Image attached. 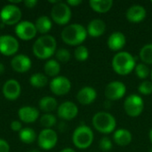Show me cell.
<instances>
[{"instance_id": "6da1fadb", "label": "cell", "mask_w": 152, "mask_h": 152, "mask_svg": "<svg viewBox=\"0 0 152 152\" xmlns=\"http://www.w3.org/2000/svg\"><path fill=\"white\" fill-rule=\"evenodd\" d=\"M86 28L78 23H73L65 27L61 31V39L69 45H81L87 37Z\"/></svg>"}, {"instance_id": "7a4b0ae2", "label": "cell", "mask_w": 152, "mask_h": 152, "mask_svg": "<svg viewBox=\"0 0 152 152\" xmlns=\"http://www.w3.org/2000/svg\"><path fill=\"white\" fill-rule=\"evenodd\" d=\"M135 66V59L133 54L128 52H118L112 59L113 70L120 76H126L130 74L134 69Z\"/></svg>"}, {"instance_id": "3957f363", "label": "cell", "mask_w": 152, "mask_h": 152, "mask_svg": "<svg viewBox=\"0 0 152 152\" xmlns=\"http://www.w3.org/2000/svg\"><path fill=\"white\" fill-rule=\"evenodd\" d=\"M93 126L98 132L108 134L112 133L117 126V120L113 115L106 111H99L92 118Z\"/></svg>"}, {"instance_id": "277c9868", "label": "cell", "mask_w": 152, "mask_h": 152, "mask_svg": "<svg viewBox=\"0 0 152 152\" xmlns=\"http://www.w3.org/2000/svg\"><path fill=\"white\" fill-rule=\"evenodd\" d=\"M73 144L80 150L89 148L94 142V132L86 125H80L77 126L72 134Z\"/></svg>"}, {"instance_id": "5b68a950", "label": "cell", "mask_w": 152, "mask_h": 152, "mask_svg": "<svg viewBox=\"0 0 152 152\" xmlns=\"http://www.w3.org/2000/svg\"><path fill=\"white\" fill-rule=\"evenodd\" d=\"M124 110L131 118L139 117L144 110V102L138 94H131L124 102Z\"/></svg>"}, {"instance_id": "8992f818", "label": "cell", "mask_w": 152, "mask_h": 152, "mask_svg": "<svg viewBox=\"0 0 152 152\" xmlns=\"http://www.w3.org/2000/svg\"><path fill=\"white\" fill-rule=\"evenodd\" d=\"M53 20L59 25H66L71 19V10L67 3L59 2L54 4L51 11Z\"/></svg>"}, {"instance_id": "52a82bcc", "label": "cell", "mask_w": 152, "mask_h": 152, "mask_svg": "<svg viewBox=\"0 0 152 152\" xmlns=\"http://www.w3.org/2000/svg\"><path fill=\"white\" fill-rule=\"evenodd\" d=\"M21 18L20 9L12 4L4 5L0 11V20L4 24L14 25L19 23Z\"/></svg>"}, {"instance_id": "ba28073f", "label": "cell", "mask_w": 152, "mask_h": 152, "mask_svg": "<svg viewBox=\"0 0 152 152\" xmlns=\"http://www.w3.org/2000/svg\"><path fill=\"white\" fill-rule=\"evenodd\" d=\"M38 145L41 149L45 151L52 150L55 147L58 142V135L56 132L51 128L49 129H43L38 135L37 138Z\"/></svg>"}, {"instance_id": "9c48e42d", "label": "cell", "mask_w": 152, "mask_h": 152, "mask_svg": "<svg viewBox=\"0 0 152 152\" xmlns=\"http://www.w3.org/2000/svg\"><path fill=\"white\" fill-rule=\"evenodd\" d=\"M126 93V85L121 81H112L105 87V96L110 102L122 99Z\"/></svg>"}, {"instance_id": "30bf717a", "label": "cell", "mask_w": 152, "mask_h": 152, "mask_svg": "<svg viewBox=\"0 0 152 152\" xmlns=\"http://www.w3.org/2000/svg\"><path fill=\"white\" fill-rule=\"evenodd\" d=\"M50 89L55 95H65L71 89V83L69 79L64 76H58L50 82Z\"/></svg>"}, {"instance_id": "8fae6325", "label": "cell", "mask_w": 152, "mask_h": 152, "mask_svg": "<svg viewBox=\"0 0 152 152\" xmlns=\"http://www.w3.org/2000/svg\"><path fill=\"white\" fill-rule=\"evenodd\" d=\"M19 50L18 40L11 35L0 36V53L6 56L15 54Z\"/></svg>"}, {"instance_id": "7c38bea8", "label": "cell", "mask_w": 152, "mask_h": 152, "mask_svg": "<svg viewBox=\"0 0 152 152\" xmlns=\"http://www.w3.org/2000/svg\"><path fill=\"white\" fill-rule=\"evenodd\" d=\"M15 33L22 40H31L36 37L37 30L34 23L28 20H23L17 24Z\"/></svg>"}, {"instance_id": "4fadbf2b", "label": "cell", "mask_w": 152, "mask_h": 152, "mask_svg": "<svg viewBox=\"0 0 152 152\" xmlns=\"http://www.w3.org/2000/svg\"><path fill=\"white\" fill-rule=\"evenodd\" d=\"M57 114L62 120H72L77 116L78 108L72 102H64L58 107Z\"/></svg>"}, {"instance_id": "5bb4252c", "label": "cell", "mask_w": 152, "mask_h": 152, "mask_svg": "<svg viewBox=\"0 0 152 152\" xmlns=\"http://www.w3.org/2000/svg\"><path fill=\"white\" fill-rule=\"evenodd\" d=\"M20 86L15 79L7 80L3 86V94L9 101L16 100L20 94Z\"/></svg>"}, {"instance_id": "9a60e30c", "label": "cell", "mask_w": 152, "mask_h": 152, "mask_svg": "<svg viewBox=\"0 0 152 152\" xmlns=\"http://www.w3.org/2000/svg\"><path fill=\"white\" fill-rule=\"evenodd\" d=\"M31 60L25 54L15 55L11 61L12 69L18 73H25L31 68Z\"/></svg>"}, {"instance_id": "2e32d148", "label": "cell", "mask_w": 152, "mask_h": 152, "mask_svg": "<svg viewBox=\"0 0 152 152\" xmlns=\"http://www.w3.org/2000/svg\"><path fill=\"white\" fill-rule=\"evenodd\" d=\"M147 15L146 9L141 4H134L130 6L126 11V19L132 23L142 22Z\"/></svg>"}, {"instance_id": "e0dca14e", "label": "cell", "mask_w": 152, "mask_h": 152, "mask_svg": "<svg viewBox=\"0 0 152 152\" xmlns=\"http://www.w3.org/2000/svg\"><path fill=\"white\" fill-rule=\"evenodd\" d=\"M126 43V38L124 33L120 31H115L110 36L108 37L107 40V45L108 47L114 52L120 51L121 49L124 48Z\"/></svg>"}, {"instance_id": "ac0fdd59", "label": "cell", "mask_w": 152, "mask_h": 152, "mask_svg": "<svg viewBox=\"0 0 152 152\" xmlns=\"http://www.w3.org/2000/svg\"><path fill=\"white\" fill-rule=\"evenodd\" d=\"M96 98L97 92L92 86H85L81 88L77 94V100L82 105H89L93 103Z\"/></svg>"}, {"instance_id": "d6986e66", "label": "cell", "mask_w": 152, "mask_h": 152, "mask_svg": "<svg viewBox=\"0 0 152 152\" xmlns=\"http://www.w3.org/2000/svg\"><path fill=\"white\" fill-rule=\"evenodd\" d=\"M87 34L92 37H99L104 34L106 30V24L102 19H94L92 20L86 28Z\"/></svg>"}, {"instance_id": "ffe728a7", "label": "cell", "mask_w": 152, "mask_h": 152, "mask_svg": "<svg viewBox=\"0 0 152 152\" xmlns=\"http://www.w3.org/2000/svg\"><path fill=\"white\" fill-rule=\"evenodd\" d=\"M18 116L24 123H33L39 117V111L31 106H23L18 110Z\"/></svg>"}, {"instance_id": "44dd1931", "label": "cell", "mask_w": 152, "mask_h": 152, "mask_svg": "<svg viewBox=\"0 0 152 152\" xmlns=\"http://www.w3.org/2000/svg\"><path fill=\"white\" fill-rule=\"evenodd\" d=\"M113 140L118 145L124 147V146L129 145L132 142L133 135L129 130L120 128V129H118L114 132Z\"/></svg>"}, {"instance_id": "7402d4cb", "label": "cell", "mask_w": 152, "mask_h": 152, "mask_svg": "<svg viewBox=\"0 0 152 152\" xmlns=\"http://www.w3.org/2000/svg\"><path fill=\"white\" fill-rule=\"evenodd\" d=\"M89 4L94 12L104 13L111 9L113 5V1L112 0H91L89 2Z\"/></svg>"}, {"instance_id": "603a6c76", "label": "cell", "mask_w": 152, "mask_h": 152, "mask_svg": "<svg viewBox=\"0 0 152 152\" xmlns=\"http://www.w3.org/2000/svg\"><path fill=\"white\" fill-rule=\"evenodd\" d=\"M39 108L46 113H50L58 109V102L55 98L51 96H45L39 101Z\"/></svg>"}, {"instance_id": "cb8c5ba5", "label": "cell", "mask_w": 152, "mask_h": 152, "mask_svg": "<svg viewBox=\"0 0 152 152\" xmlns=\"http://www.w3.org/2000/svg\"><path fill=\"white\" fill-rule=\"evenodd\" d=\"M35 26H36L37 32H39L40 34H46L51 30L53 23H52L51 19L48 16L43 15L37 19Z\"/></svg>"}, {"instance_id": "d4e9b609", "label": "cell", "mask_w": 152, "mask_h": 152, "mask_svg": "<svg viewBox=\"0 0 152 152\" xmlns=\"http://www.w3.org/2000/svg\"><path fill=\"white\" fill-rule=\"evenodd\" d=\"M33 53L35 54V56L37 58L41 59V60L48 59L54 54V53H53L52 51H50L46 47H45L37 39L33 45Z\"/></svg>"}, {"instance_id": "484cf974", "label": "cell", "mask_w": 152, "mask_h": 152, "mask_svg": "<svg viewBox=\"0 0 152 152\" xmlns=\"http://www.w3.org/2000/svg\"><path fill=\"white\" fill-rule=\"evenodd\" d=\"M44 69L47 76L56 77L61 71V65L56 60H49L45 62Z\"/></svg>"}, {"instance_id": "4316f807", "label": "cell", "mask_w": 152, "mask_h": 152, "mask_svg": "<svg viewBox=\"0 0 152 152\" xmlns=\"http://www.w3.org/2000/svg\"><path fill=\"white\" fill-rule=\"evenodd\" d=\"M19 137L22 142L30 144V143L34 142L35 140L37 139V134L33 129H31L29 127H26V128H22L20 131Z\"/></svg>"}, {"instance_id": "83f0119b", "label": "cell", "mask_w": 152, "mask_h": 152, "mask_svg": "<svg viewBox=\"0 0 152 152\" xmlns=\"http://www.w3.org/2000/svg\"><path fill=\"white\" fill-rule=\"evenodd\" d=\"M29 83L32 86L37 88L45 87L48 83V78L45 75L42 73H36L33 74L29 78Z\"/></svg>"}, {"instance_id": "f1b7e54d", "label": "cell", "mask_w": 152, "mask_h": 152, "mask_svg": "<svg viewBox=\"0 0 152 152\" xmlns=\"http://www.w3.org/2000/svg\"><path fill=\"white\" fill-rule=\"evenodd\" d=\"M140 58L144 64H152V44L142 46L140 51Z\"/></svg>"}, {"instance_id": "f546056e", "label": "cell", "mask_w": 152, "mask_h": 152, "mask_svg": "<svg viewBox=\"0 0 152 152\" xmlns=\"http://www.w3.org/2000/svg\"><path fill=\"white\" fill-rule=\"evenodd\" d=\"M56 118L50 113H46L44 114L41 118H40V124L42 126L45 127V129H49L51 127H53L55 124H56Z\"/></svg>"}, {"instance_id": "4dcf8cb0", "label": "cell", "mask_w": 152, "mask_h": 152, "mask_svg": "<svg viewBox=\"0 0 152 152\" xmlns=\"http://www.w3.org/2000/svg\"><path fill=\"white\" fill-rule=\"evenodd\" d=\"M75 58L79 61H85L89 57V51L86 46L85 45H78L74 52Z\"/></svg>"}, {"instance_id": "1f68e13d", "label": "cell", "mask_w": 152, "mask_h": 152, "mask_svg": "<svg viewBox=\"0 0 152 152\" xmlns=\"http://www.w3.org/2000/svg\"><path fill=\"white\" fill-rule=\"evenodd\" d=\"M134 72H135V75L139 78H141V79L147 78L149 77V75L151 74L150 69L144 63H138V64H136V66L134 68Z\"/></svg>"}, {"instance_id": "d6a6232c", "label": "cell", "mask_w": 152, "mask_h": 152, "mask_svg": "<svg viewBox=\"0 0 152 152\" xmlns=\"http://www.w3.org/2000/svg\"><path fill=\"white\" fill-rule=\"evenodd\" d=\"M55 55H56V59L61 62H67L70 60L71 57L69 51L66 48H61L57 50Z\"/></svg>"}, {"instance_id": "836d02e7", "label": "cell", "mask_w": 152, "mask_h": 152, "mask_svg": "<svg viewBox=\"0 0 152 152\" xmlns=\"http://www.w3.org/2000/svg\"><path fill=\"white\" fill-rule=\"evenodd\" d=\"M138 91L141 94L143 95H150L152 94V82L144 80L138 86Z\"/></svg>"}, {"instance_id": "e575fe53", "label": "cell", "mask_w": 152, "mask_h": 152, "mask_svg": "<svg viewBox=\"0 0 152 152\" xmlns=\"http://www.w3.org/2000/svg\"><path fill=\"white\" fill-rule=\"evenodd\" d=\"M112 146L113 145H112L111 140L107 136L102 137L99 142V148L102 151H110L112 149Z\"/></svg>"}, {"instance_id": "d590c367", "label": "cell", "mask_w": 152, "mask_h": 152, "mask_svg": "<svg viewBox=\"0 0 152 152\" xmlns=\"http://www.w3.org/2000/svg\"><path fill=\"white\" fill-rule=\"evenodd\" d=\"M11 129L14 132H20L22 129V125L20 121L14 120L11 123Z\"/></svg>"}, {"instance_id": "8d00e7d4", "label": "cell", "mask_w": 152, "mask_h": 152, "mask_svg": "<svg viewBox=\"0 0 152 152\" xmlns=\"http://www.w3.org/2000/svg\"><path fill=\"white\" fill-rule=\"evenodd\" d=\"M10 146L8 142L3 139H0V152H9Z\"/></svg>"}, {"instance_id": "74e56055", "label": "cell", "mask_w": 152, "mask_h": 152, "mask_svg": "<svg viewBox=\"0 0 152 152\" xmlns=\"http://www.w3.org/2000/svg\"><path fill=\"white\" fill-rule=\"evenodd\" d=\"M37 0H27V1L24 2L25 6L28 7V8H33V7H35L37 5Z\"/></svg>"}, {"instance_id": "f35d334b", "label": "cell", "mask_w": 152, "mask_h": 152, "mask_svg": "<svg viewBox=\"0 0 152 152\" xmlns=\"http://www.w3.org/2000/svg\"><path fill=\"white\" fill-rule=\"evenodd\" d=\"M80 4H82L81 0H68L67 1V4L69 6H77Z\"/></svg>"}, {"instance_id": "ab89813d", "label": "cell", "mask_w": 152, "mask_h": 152, "mask_svg": "<svg viewBox=\"0 0 152 152\" xmlns=\"http://www.w3.org/2000/svg\"><path fill=\"white\" fill-rule=\"evenodd\" d=\"M66 125H65V123H63V122H61L60 125H59V130H61V131H65V129H66Z\"/></svg>"}, {"instance_id": "60d3db41", "label": "cell", "mask_w": 152, "mask_h": 152, "mask_svg": "<svg viewBox=\"0 0 152 152\" xmlns=\"http://www.w3.org/2000/svg\"><path fill=\"white\" fill-rule=\"evenodd\" d=\"M60 152H76V151L71 148H65V149L61 150Z\"/></svg>"}, {"instance_id": "b9f144b4", "label": "cell", "mask_w": 152, "mask_h": 152, "mask_svg": "<svg viewBox=\"0 0 152 152\" xmlns=\"http://www.w3.org/2000/svg\"><path fill=\"white\" fill-rule=\"evenodd\" d=\"M4 71V64L2 62H0V75L3 74Z\"/></svg>"}, {"instance_id": "7bdbcfd3", "label": "cell", "mask_w": 152, "mask_h": 152, "mask_svg": "<svg viewBox=\"0 0 152 152\" xmlns=\"http://www.w3.org/2000/svg\"><path fill=\"white\" fill-rule=\"evenodd\" d=\"M149 137H150V141L152 144V128L150 130V133H149Z\"/></svg>"}, {"instance_id": "ee69618b", "label": "cell", "mask_w": 152, "mask_h": 152, "mask_svg": "<svg viewBox=\"0 0 152 152\" xmlns=\"http://www.w3.org/2000/svg\"><path fill=\"white\" fill-rule=\"evenodd\" d=\"M28 152H39L37 150H32V151H30Z\"/></svg>"}, {"instance_id": "f6af8a7d", "label": "cell", "mask_w": 152, "mask_h": 152, "mask_svg": "<svg viewBox=\"0 0 152 152\" xmlns=\"http://www.w3.org/2000/svg\"><path fill=\"white\" fill-rule=\"evenodd\" d=\"M151 82H152V69L151 70Z\"/></svg>"}, {"instance_id": "bcb514c9", "label": "cell", "mask_w": 152, "mask_h": 152, "mask_svg": "<svg viewBox=\"0 0 152 152\" xmlns=\"http://www.w3.org/2000/svg\"><path fill=\"white\" fill-rule=\"evenodd\" d=\"M150 152H152V148H151V151H150Z\"/></svg>"}, {"instance_id": "7dc6e473", "label": "cell", "mask_w": 152, "mask_h": 152, "mask_svg": "<svg viewBox=\"0 0 152 152\" xmlns=\"http://www.w3.org/2000/svg\"><path fill=\"white\" fill-rule=\"evenodd\" d=\"M151 4H152V0H151Z\"/></svg>"}, {"instance_id": "c3c4849f", "label": "cell", "mask_w": 152, "mask_h": 152, "mask_svg": "<svg viewBox=\"0 0 152 152\" xmlns=\"http://www.w3.org/2000/svg\"></svg>"}]
</instances>
